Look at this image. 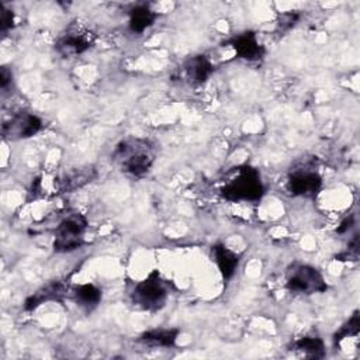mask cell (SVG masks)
<instances>
[{
  "label": "cell",
  "instance_id": "cell-1",
  "mask_svg": "<svg viewBox=\"0 0 360 360\" xmlns=\"http://www.w3.org/2000/svg\"><path fill=\"white\" fill-rule=\"evenodd\" d=\"M111 159L122 173L141 177L153 166L156 153L153 145L148 139L131 136L117 143Z\"/></svg>",
  "mask_w": 360,
  "mask_h": 360
},
{
  "label": "cell",
  "instance_id": "cell-2",
  "mask_svg": "<svg viewBox=\"0 0 360 360\" xmlns=\"http://www.w3.org/2000/svg\"><path fill=\"white\" fill-rule=\"evenodd\" d=\"M221 194L228 201H259L264 194V184L259 170L249 165L233 167L225 177Z\"/></svg>",
  "mask_w": 360,
  "mask_h": 360
},
{
  "label": "cell",
  "instance_id": "cell-3",
  "mask_svg": "<svg viewBox=\"0 0 360 360\" xmlns=\"http://www.w3.org/2000/svg\"><path fill=\"white\" fill-rule=\"evenodd\" d=\"M87 226L89 221L83 214H66L55 228L53 250L58 253H69L79 249L84 242Z\"/></svg>",
  "mask_w": 360,
  "mask_h": 360
},
{
  "label": "cell",
  "instance_id": "cell-4",
  "mask_svg": "<svg viewBox=\"0 0 360 360\" xmlns=\"http://www.w3.org/2000/svg\"><path fill=\"white\" fill-rule=\"evenodd\" d=\"M167 298V285L156 271L150 273L146 278L136 283L131 292L132 302L138 308L149 312L162 309L166 305Z\"/></svg>",
  "mask_w": 360,
  "mask_h": 360
},
{
  "label": "cell",
  "instance_id": "cell-5",
  "mask_svg": "<svg viewBox=\"0 0 360 360\" xmlns=\"http://www.w3.org/2000/svg\"><path fill=\"white\" fill-rule=\"evenodd\" d=\"M285 288L292 294H316L323 292L328 288L322 273L307 263H292L287 269Z\"/></svg>",
  "mask_w": 360,
  "mask_h": 360
},
{
  "label": "cell",
  "instance_id": "cell-6",
  "mask_svg": "<svg viewBox=\"0 0 360 360\" xmlns=\"http://www.w3.org/2000/svg\"><path fill=\"white\" fill-rule=\"evenodd\" d=\"M44 128V121L34 112L20 111L13 114L1 127V134L7 141H24L35 136Z\"/></svg>",
  "mask_w": 360,
  "mask_h": 360
},
{
  "label": "cell",
  "instance_id": "cell-7",
  "mask_svg": "<svg viewBox=\"0 0 360 360\" xmlns=\"http://www.w3.org/2000/svg\"><path fill=\"white\" fill-rule=\"evenodd\" d=\"M287 188L297 197H315L322 188L321 174L308 166H300L290 172L287 179Z\"/></svg>",
  "mask_w": 360,
  "mask_h": 360
},
{
  "label": "cell",
  "instance_id": "cell-8",
  "mask_svg": "<svg viewBox=\"0 0 360 360\" xmlns=\"http://www.w3.org/2000/svg\"><path fill=\"white\" fill-rule=\"evenodd\" d=\"M97 177V170L91 165L70 167L60 176L55 177V186L59 193H72L84 187Z\"/></svg>",
  "mask_w": 360,
  "mask_h": 360
},
{
  "label": "cell",
  "instance_id": "cell-9",
  "mask_svg": "<svg viewBox=\"0 0 360 360\" xmlns=\"http://www.w3.org/2000/svg\"><path fill=\"white\" fill-rule=\"evenodd\" d=\"M91 46V35L82 28H69L56 42V51L63 58L82 55Z\"/></svg>",
  "mask_w": 360,
  "mask_h": 360
},
{
  "label": "cell",
  "instance_id": "cell-10",
  "mask_svg": "<svg viewBox=\"0 0 360 360\" xmlns=\"http://www.w3.org/2000/svg\"><path fill=\"white\" fill-rule=\"evenodd\" d=\"M231 45L238 58L248 62L260 60L266 53L264 46L260 44L257 35L253 31H245L236 35L235 38H232Z\"/></svg>",
  "mask_w": 360,
  "mask_h": 360
},
{
  "label": "cell",
  "instance_id": "cell-11",
  "mask_svg": "<svg viewBox=\"0 0 360 360\" xmlns=\"http://www.w3.org/2000/svg\"><path fill=\"white\" fill-rule=\"evenodd\" d=\"M214 73V65L205 55L191 56L184 63V76L190 84H202Z\"/></svg>",
  "mask_w": 360,
  "mask_h": 360
},
{
  "label": "cell",
  "instance_id": "cell-12",
  "mask_svg": "<svg viewBox=\"0 0 360 360\" xmlns=\"http://www.w3.org/2000/svg\"><path fill=\"white\" fill-rule=\"evenodd\" d=\"M212 256L222 278L231 280L239 266V256L224 243H217L212 246Z\"/></svg>",
  "mask_w": 360,
  "mask_h": 360
},
{
  "label": "cell",
  "instance_id": "cell-13",
  "mask_svg": "<svg viewBox=\"0 0 360 360\" xmlns=\"http://www.w3.org/2000/svg\"><path fill=\"white\" fill-rule=\"evenodd\" d=\"M180 330L174 328H159V329H150L143 332L139 338L138 342L149 346V347H173L176 345V340L179 338Z\"/></svg>",
  "mask_w": 360,
  "mask_h": 360
},
{
  "label": "cell",
  "instance_id": "cell-14",
  "mask_svg": "<svg viewBox=\"0 0 360 360\" xmlns=\"http://www.w3.org/2000/svg\"><path fill=\"white\" fill-rule=\"evenodd\" d=\"M101 290L93 283H84L73 288V300L80 309L84 312H91L101 302Z\"/></svg>",
  "mask_w": 360,
  "mask_h": 360
},
{
  "label": "cell",
  "instance_id": "cell-15",
  "mask_svg": "<svg viewBox=\"0 0 360 360\" xmlns=\"http://www.w3.org/2000/svg\"><path fill=\"white\" fill-rule=\"evenodd\" d=\"M156 17H158V14L153 10H150L148 6H145V4L135 6L129 11L128 27L132 32L142 34L143 31H146L148 28H150L155 24Z\"/></svg>",
  "mask_w": 360,
  "mask_h": 360
},
{
  "label": "cell",
  "instance_id": "cell-16",
  "mask_svg": "<svg viewBox=\"0 0 360 360\" xmlns=\"http://www.w3.org/2000/svg\"><path fill=\"white\" fill-rule=\"evenodd\" d=\"M62 285L58 283H52L48 284L45 287H42L41 290H38L37 292L31 294L27 301H25V309L27 311H32L35 308H38L39 305H42L46 301H53L58 300L59 295H62Z\"/></svg>",
  "mask_w": 360,
  "mask_h": 360
},
{
  "label": "cell",
  "instance_id": "cell-17",
  "mask_svg": "<svg viewBox=\"0 0 360 360\" xmlns=\"http://www.w3.org/2000/svg\"><path fill=\"white\" fill-rule=\"evenodd\" d=\"M292 347L307 357L319 359L325 354L323 340L318 336H302L292 343Z\"/></svg>",
  "mask_w": 360,
  "mask_h": 360
},
{
  "label": "cell",
  "instance_id": "cell-18",
  "mask_svg": "<svg viewBox=\"0 0 360 360\" xmlns=\"http://www.w3.org/2000/svg\"><path fill=\"white\" fill-rule=\"evenodd\" d=\"M359 329H360V318H359V312L356 311L350 319L339 328V330L335 333L333 336V342L335 345L340 343L343 339L349 338V336H357L359 335Z\"/></svg>",
  "mask_w": 360,
  "mask_h": 360
},
{
  "label": "cell",
  "instance_id": "cell-19",
  "mask_svg": "<svg viewBox=\"0 0 360 360\" xmlns=\"http://www.w3.org/2000/svg\"><path fill=\"white\" fill-rule=\"evenodd\" d=\"M13 25H14V13H13V10L1 7V11H0L1 32H7L10 28H13Z\"/></svg>",
  "mask_w": 360,
  "mask_h": 360
},
{
  "label": "cell",
  "instance_id": "cell-20",
  "mask_svg": "<svg viewBox=\"0 0 360 360\" xmlns=\"http://www.w3.org/2000/svg\"><path fill=\"white\" fill-rule=\"evenodd\" d=\"M11 79H13V73L6 66H3L0 70V87L6 90L7 86L11 83Z\"/></svg>",
  "mask_w": 360,
  "mask_h": 360
}]
</instances>
